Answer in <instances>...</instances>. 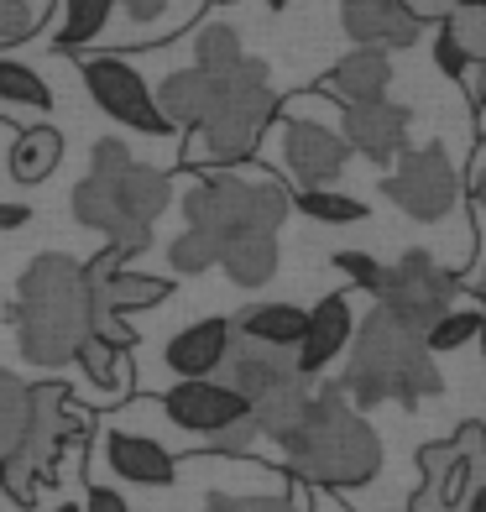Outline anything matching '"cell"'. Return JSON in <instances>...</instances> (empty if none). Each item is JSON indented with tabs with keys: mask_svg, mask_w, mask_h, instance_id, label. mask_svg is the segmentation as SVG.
I'll use <instances>...</instances> for the list:
<instances>
[{
	"mask_svg": "<svg viewBox=\"0 0 486 512\" xmlns=\"http://www.w3.org/2000/svg\"><path fill=\"white\" fill-rule=\"evenodd\" d=\"M455 11H486V0H450Z\"/></svg>",
	"mask_w": 486,
	"mask_h": 512,
	"instance_id": "45",
	"label": "cell"
},
{
	"mask_svg": "<svg viewBox=\"0 0 486 512\" xmlns=\"http://www.w3.org/2000/svg\"><path fill=\"white\" fill-rule=\"evenodd\" d=\"M476 340H481V356H486V314H481V330H476Z\"/></svg>",
	"mask_w": 486,
	"mask_h": 512,
	"instance_id": "47",
	"label": "cell"
},
{
	"mask_svg": "<svg viewBox=\"0 0 486 512\" xmlns=\"http://www.w3.org/2000/svg\"><path fill=\"white\" fill-rule=\"evenodd\" d=\"M408 126H413V110L408 105H392L382 100H361V105H340V142L372 157L377 168L398 162V152L408 147Z\"/></svg>",
	"mask_w": 486,
	"mask_h": 512,
	"instance_id": "14",
	"label": "cell"
},
{
	"mask_svg": "<svg viewBox=\"0 0 486 512\" xmlns=\"http://www.w3.org/2000/svg\"><path fill=\"white\" fill-rule=\"evenodd\" d=\"M105 460H110L115 476H121V481H136V486H173V476H178V460L162 450L157 439L126 434V429L105 434Z\"/></svg>",
	"mask_w": 486,
	"mask_h": 512,
	"instance_id": "20",
	"label": "cell"
},
{
	"mask_svg": "<svg viewBox=\"0 0 486 512\" xmlns=\"http://www.w3.org/2000/svg\"><path fill=\"white\" fill-rule=\"evenodd\" d=\"M382 189L413 220H445L460 199V178H455V162L445 157V147L429 142V147H403L398 168H392Z\"/></svg>",
	"mask_w": 486,
	"mask_h": 512,
	"instance_id": "10",
	"label": "cell"
},
{
	"mask_svg": "<svg viewBox=\"0 0 486 512\" xmlns=\"http://www.w3.org/2000/svg\"><path fill=\"white\" fill-rule=\"evenodd\" d=\"M79 79L89 89V100H95L110 121H121L131 131H142V136H168V121L157 115L152 105V89L142 84V74L126 63V58H115V53H89L79 58Z\"/></svg>",
	"mask_w": 486,
	"mask_h": 512,
	"instance_id": "11",
	"label": "cell"
},
{
	"mask_svg": "<svg viewBox=\"0 0 486 512\" xmlns=\"http://www.w3.org/2000/svg\"><path fill=\"white\" fill-rule=\"evenodd\" d=\"M37 32V11L27 0H0V42H21Z\"/></svg>",
	"mask_w": 486,
	"mask_h": 512,
	"instance_id": "35",
	"label": "cell"
},
{
	"mask_svg": "<svg viewBox=\"0 0 486 512\" xmlns=\"http://www.w3.org/2000/svg\"><path fill=\"white\" fill-rule=\"evenodd\" d=\"M298 209H304L309 220H324V225H356V220L372 215L361 199L340 194V189H309V194H298Z\"/></svg>",
	"mask_w": 486,
	"mask_h": 512,
	"instance_id": "27",
	"label": "cell"
},
{
	"mask_svg": "<svg viewBox=\"0 0 486 512\" xmlns=\"http://www.w3.org/2000/svg\"><path fill=\"white\" fill-rule=\"evenodd\" d=\"M434 63H439V68H445V74H450L455 84H471V58H466V53H460V48H455V42L445 37V32H439V42H434Z\"/></svg>",
	"mask_w": 486,
	"mask_h": 512,
	"instance_id": "37",
	"label": "cell"
},
{
	"mask_svg": "<svg viewBox=\"0 0 486 512\" xmlns=\"http://www.w3.org/2000/svg\"><path fill=\"white\" fill-rule=\"evenodd\" d=\"M398 6L408 11V21H413V27H424V21H445L455 6H450V0H398Z\"/></svg>",
	"mask_w": 486,
	"mask_h": 512,
	"instance_id": "38",
	"label": "cell"
},
{
	"mask_svg": "<svg viewBox=\"0 0 486 512\" xmlns=\"http://www.w3.org/2000/svg\"><path fill=\"white\" fill-rule=\"evenodd\" d=\"M53 512H84V507H68V502H63V507H53Z\"/></svg>",
	"mask_w": 486,
	"mask_h": 512,
	"instance_id": "49",
	"label": "cell"
},
{
	"mask_svg": "<svg viewBox=\"0 0 486 512\" xmlns=\"http://www.w3.org/2000/svg\"><path fill=\"white\" fill-rule=\"evenodd\" d=\"M210 6H236V0H210Z\"/></svg>",
	"mask_w": 486,
	"mask_h": 512,
	"instance_id": "50",
	"label": "cell"
},
{
	"mask_svg": "<svg viewBox=\"0 0 486 512\" xmlns=\"http://www.w3.org/2000/svg\"><path fill=\"white\" fill-rule=\"evenodd\" d=\"M251 445H257V418H241V424H230L210 439V450H220V455H246Z\"/></svg>",
	"mask_w": 486,
	"mask_h": 512,
	"instance_id": "36",
	"label": "cell"
},
{
	"mask_svg": "<svg viewBox=\"0 0 486 512\" xmlns=\"http://www.w3.org/2000/svg\"><path fill=\"white\" fill-rule=\"evenodd\" d=\"M419 471L424 486L413 492L408 512H466L471 492L486 481V429L460 424L455 439L419 445Z\"/></svg>",
	"mask_w": 486,
	"mask_h": 512,
	"instance_id": "8",
	"label": "cell"
},
{
	"mask_svg": "<svg viewBox=\"0 0 486 512\" xmlns=\"http://www.w3.org/2000/svg\"><path fill=\"white\" fill-rule=\"evenodd\" d=\"M262 6H267V11H283V6H288V0H262Z\"/></svg>",
	"mask_w": 486,
	"mask_h": 512,
	"instance_id": "48",
	"label": "cell"
},
{
	"mask_svg": "<svg viewBox=\"0 0 486 512\" xmlns=\"http://www.w3.org/2000/svg\"><path fill=\"white\" fill-rule=\"evenodd\" d=\"M21 429H27V382L0 371V460L21 445Z\"/></svg>",
	"mask_w": 486,
	"mask_h": 512,
	"instance_id": "26",
	"label": "cell"
},
{
	"mask_svg": "<svg viewBox=\"0 0 486 512\" xmlns=\"http://www.w3.org/2000/svg\"><path fill=\"white\" fill-rule=\"evenodd\" d=\"M476 330H481V314L476 309H450L445 319H434L429 330H424V345H429V356L460 351L466 340H476Z\"/></svg>",
	"mask_w": 486,
	"mask_h": 512,
	"instance_id": "29",
	"label": "cell"
},
{
	"mask_svg": "<svg viewBox=\"0 0 486 512\" xmlns=\"http://www.w3.org/2000/svg\"><path fill=\"white\" fill-rule=\"evenodd\" d=\"M168 262H173L178 277H194V272H210L215 267V251H210V241H199L194 230H183V236L168 246Z\"/></svg>",
	"mask_w": 486,
	"mask_h": 512,
	"instance_id": "33",
	"label": "cell"
},
{
	"mask_svg": "<svg viewBox=\"0 0 486 512\" xmlns=\"http://www.w3.org/2000/svg\"><path fill=\"white\" fill-rule=\"evenodd\" d=\"M471 293H476V304H481V309H486V272H481V277H476V288H471Z\"/></svg>",
	"mask_w": 486,
	"mask_h": 512,
	"instance_id": "46",
	"label": "cell"
},
{
	"mask_svg": "<svg viewBox=\"0 0 486 512\" xmlns=\"http://www.w3.org/2000/svg\"><path fill=\"white\" fill-rule=\"evenodd\" d=\"M16 340L32 366H63L89 340V304H84V277L79 262L63 251H42L16 283Z\"/></svg>",
	"mask_w": 486,
	"mask_h": 512,
	"instance_id": "4",
	"label": "cell"
},
{
	"mask_svg": "<svg viewBox=\"0 0 486 512\" xmlns=\"http://www.w3.org/2000/svg\"><path fill=\"white\" fill-rule=\"evenodd\" d=\"M340 21H345V32L372 53H392V48H413V42H419V27L408 21V11L398 0H345Z\"/></svg>",
	"mask_w": 486,
	"mask_h": 512,
	"instance_id": "17",
	"label": "cell"
},
{
	"mask_svg": "<svg viewBox=\"0 0 486 512\" xmlns=\"http://www.w3.org/2000/svg\"><path fill=\"white\" fill-rule=\"evenodd\" d=\"M74 361L89 371V382H95V387H105V392L121 387V351H110V345H100V340H84L74 351Z\"/></svg>",
	"mask_w": 486,
	"mask_h": 512,
	"instance_id": "31",
	"label": "cell"
},
{
	"mask_svg": "<svg viewBox=\"0 0 486 512\" xmlns=\"http://www.w3.org/2000/svg\"><path fill=\"white\" fill-rule=\"evenodd\" d=\"M27 220H32L27 204H0V230H21Z\"/></svg>",
	"mask_w": 486,
	"mask_h": 512,
	"instance_id": "41",
	"label": "cell"
},
{
	"mask_svg": "<svg viewBox=\"0 0 486 512\" xmlns=\"http://www.w3.org/2000/svg\"><path fill=\"white\" fill-rule=\"evenodd\" d=\"M476 115H486V63H476Z\"/></svg>",
	"mask_w": 486,
	"mask_h": 512,
	"instance_id": "42",
	"label": "cell"
},
{
	"mask_svg": "<svg viewBox=\"0 0 486 512\" xmlns=\"http://www.w3.org/2000/svg\"><path fill=\"white\" fill-rule=\"evenodd\" d=\"M162 408H168V418L178 429L210 434V439L230 424H241V418H251L246 398H236L225 382H178L168 398H162Z\"/></svg>",
	"mask_w": 486,
	"mask_h": 512,
	"instance_id": "15",
	"label": "cell"
},
{
	"mask_svg": "<svg viewBox=\"0 0 486 512\" xmlns=\"http://www.w3.org/2000/svg\"><path fill=\"white\" fill-rule=\"evenodd\" d=\"M272 115H277L272 68L262 58H241L230 74L215 79L210 110H204V121L194 126L199 131V152L215 162V173L225 168V162H246L251 152H257L262 126H272ZM199 152H189L183 162H194Z\"/></svg>",
	"mask_w": 486,
	"mask_h": 512,
	"instance_id": "6",
	"label": "cell"
},
{
	"mask_svg": "<svg viewBox=\"0 0 486 512\" xmlns=\"http://www.w3.org/2000/svg\"><path fill=\"white\" fill-rule=\"evenodd\" d=\"M225 351H230V319H199V324H189V330H178L168 340L162 361H168L183 382H210L225 361Z\"/></svg>",
	"mask_w": 486,
	"mask_h": 512,
	"instance_id": "18",
	"label": "cell"
},
{
	"mask_svg": "<svg viewBox=\"0 0 486 512\" xmlns=\"http://www.w3.org/2000/svg\"><path fill=\"white\" fill-rule=\"evenodd\" d=\"M277 152H283V168L298 183V194L330 189V183L345 173V162H351V147L340 142V131L298 121V115H283V121H277Z\"/></svg>",
	"mask_w": 486,
	"mask_h": 512,
	"instance_id": "12",
	"label": "cell"
},
{
	"mask_svg": "<svg viewBox=\"0 0 486 512\" xmlns=\"http://www.w3.org/2000/svg\"><path fill=\"white\" fill-rule=\"evenodd\" d=\"M183 220L199 241H210L215 262L241 241H277L288 220V194L262 178H230V173H199L183 194Z\"/></svg>",
	"mask_w": 486,
	"mask_h": 512,
	"instance_id": "5",
	"label": "cell"
},
{
	"mask_svg": "<svg viewBox=\"0 0 486 512\" xmlns=\"http://www.w3.org/2000/svg\"><path fill=\"white\" fill-rule=\"evenodd\" d=\"M11 178L16 183H42V178H53V168L63 162V136L53 126H27V131H16V147H11Z\"/></svg>",
	"mask_w": 486,
	"mask_h": 512,
	"instance_id": "23",
	"label": "cell"
},
{
	"mask_svg": "<svg viewBox=\"0 0 486 512\" xmlns=\"http://www.w3.org/2000/svg\"><path fill=\"white\" fill-rule=\"evenodd\" d=\"M439 32H445L471 63H486V11H450L439 21Z\"/></svg>",
	"mask_w": 486,
	"mask_h": 512,
	"instance_id": "30",
	"label": "cell"
},
{
	"mask_svg": "<svg viewBox=\"0 0 486 512\" xmlns=\"http://www.w3.org/2000/svg\"><path fill=\"white\" fill-rule=\"evenodd\" d=\"M220 382L236 392V398H246V408H257L262 398H272V392H283V387L298 382V366H293V351H272V345L246 340V335L230 330V351L220 361Z\"/></svg>",
	"mask_w": 486,
	"mask_h": 512,
	"instance_id": "13",
	"label": "cell"
},
{
	"mask_svg": "<svg viewBox=\"0 0 486 512\" xmlns=\"http://www.w3.org/2000/svg\"><path fill=\"white\" fill-rule=\"evenodd\" d=\"M74 429H79V413L68 408L63 382L27 387V429H21V445L0 460V492L16 507H32L42 486L58 481V455L74 439Z\"/></svg>",
	"mask_w": 486,
	"mask_h": 512,
	"instance_id": "7",
	"label": "cell"
},
{
	"mask_svg": "<svg viewBox=\"0 0 486 512\" xmlns=\"http://www.w3.org/2000/svg\"><path fill=\"white\" fill-rule=\"evenodd\" d=\"M283 455H288V471L298 481L330 486V492L366 486L382 471V439L351 403H345L340 382L314 387L304 418H298L283 439Z\"/></svg>",
	"mask_w": 486,
	"mask_h": 512,
	"instance_id": "2",
	"label": "cell"
},
{
	"mask_svg": "<svg viewBox=\"0 0 486 512\" xmlns=\"http://www.w3.org/2000/svg\"><path fill=\"white\" fill-rule=\"evenodd\" d=\"M392 84V63L387 53H372V48H356L345 53L330 74L314 84V95H330L335 105H361V100H382Z\"/></svg>",
	"mask_w": 486,
	"mask_h": 512,
	"instance_id": "19",
	"label": "cell"
},
{
	"mask_svg": "<svg viewBox=\"0 0 486 512\" xmlns=\"http://www.w3.org/2000/svg\"><path fill=\"white\" fill-rule=\"evenodd\" d=\"M0 105H21V110H48L53 105V89L48 79L27 63H11L0 58Z\"/></svg>",
	"mask_w": 486,
	"mask_h": 512,
	"instance_id": "24",
	"label": "cell"
},
{
	"mask_svg": "<svg viewBox=\"0 0 486 512\" xmlns=\"http://www.w3.org/2000/svg\"><path fill=\"white\" fill-rule=\"evenodd\" d=\"M199 512H309V497H210Z\"/></svg>",
	"mask_w": 486,
	"mask_h": 512,
	"instance_id": "32",
	"label": "cell"
},
{
	"mask_svg": "<svg viewBox=\"0 0 486 512\" xmlns=\"http://www.w3.org/2000/svg\"><path fill=\"white\" fill-rule=\"evenodd\" d=\"M246 53H241V37L230 32V27H204L199 32V48H194V68H204V74H230Z\"/></svg>",
	"mask_w": 486,
	"mask_h": 512,
	"instance_id": "28",
	"label": "cell"
},
{
	"mask_svg": "<svg viewBox=\"0 0 486 512\" xmlns=\"http://www.w3.org/2000/svg\"><path fill=\"white\" fill-rule=\"evenodd\" d=\"M304 324L309 314L293 309V304H251L230 319V330L246 335V340H262L272 351H298V340H304Z\"/></svg>",
	"mask_w": 486,
	"mask_h": 512,
	"instance_id": "22",
	"label": "cell"
},
{
	"mask_svg": "<svg viewBox=\"0 0 486 512\" xmlns=\"http://www.w3.org/2000/svg\"><path fill=\"white\" fill-rule=\"evenodd\" d=\"M215 79L220 74H204V68H178V74H168L157 84V115L168 121V131L178 126H199L204 121V110H210V95H215Z\"/></svg>",
	"mask_w": 486,
	"mask_h": 512,
	"instance_id": "21",
	"label": "cell"
},
{
	"mask_svg": "<svg viewBox=\"0 0 486 512\" xmlns=\"http://www.w3.org/2000/svg\"><path fill=\"white\" fill-rule=\"evenodd\" d=\"M110 6L115 0H63V27H58V48H84V42H95L110 21Z\"/></svg>",
	"mask_w": 486,
	"mask_h": 512,
	"instance_id": "25",
	"label": "cell"
},
{
	"mask_svg": "<svg viewBox=\"0 0 486 512\" xmlns=\"http://www.w3.org/2000/svg\"><path fill=\"white\" fill-rule=\"evenodd\" d=\"M340 392L351 398V408H377V403H403L419 408L424 398H439L445 392V377L429 356V345L419 330H408L392 314L372 309L366 324L351 340V361H345Z\"/></svg>",
	"mask_w": 486,
	"mask_h": 512,
	"instance_id": "3",
	"label": "cell"
},
{
	"mask_svg": "<svg viewBox=\"0 0 486 512\" xmlns=\"http://www.w3.org/2000/svg\"><path fill=\"white\" fill-rule=\"evenodd\" d=\"M330 267L345 272V277H351L356 288H366V293H372V288H377V277H382V262H377V256H366V251H335V256H330Z\"/></svg>",
	"mask_w": 486,
	"mask_h": 512,
	"instance_id": "34",
	"label": "cell"
},
{
	"mask_svg": "<svg viewBox=\"0 0 486 512\" xmlns=\"http://www.w3.org/2000/svg\"><path fill=\"white\" fill-rule=\"evenodd\" d=\"M466 512H486V481L471 492V502H466Z\"/></svg>",
	"mask_w": 486,
	"mask_h": 512,
	"instance_id": "44",
	"label": "cell"
},
{
	"mask_svg": "<svg viewBox=\"0 0 486 512\" xmlns=\"http://www.w3.org/2000/svg\"><path fill=\"white\" fill-rule=\"evenodd\" d=\"M377 309L392 314L398 324H408V330H429L434 319H445L455 309V293H460V277L434 267L429 251H408L398 267H382L377 277Z\"/></svg>",
	"mask_w": 486,
	"mask_h": 512,
	"instance_id": "9",
	"label": "cell"
},
{
	"mask_svg": "<svg viewBox=\"0 0 486 512\" xmlns=\"http://www.w3.org/2000/svg\"><path fill=\"white\" fill-rule=\"evenodd\" d=\"M173 204L168 178L142 168L126 142L100 136L89 147V173L74 189V220L84 230H105V246H115L131 262L152 246V220Z\"/></svg>",
	"mask_w": 486,
	"mask_h": 512,
	"instance_id": "1",
	"label": "cell"
},
{
	"mask_svg": "<svg viewBox=\"0 0 486 512\" xmlns=\"http://www.w3.org/2000/svg\"><path fill=\"white\" fill-rule=\"evenodd\" d=\"M471 199H476V204H481V209H486V168H481V173H476V178H471Z\"/></svg>",
	"mask_w": 486,
	"mask_h": 512,
	"instance_id": "43",
	"label": "cell"
},
{
	"mask_svg": "<svg viewBox=\"0 0 486 512\" xmlns=\"http://www.w3.org/2000/svg\"><path fill=\"white\" fill-rule=\"evenodd\" d=\"M356 330V319H351V298L345 293H330V298H319V309H309V324H304V340H298V351H293V366H298V377H319L324 366H330L340 351H345V340H351Z\"/></svg>",
	"mask_w": 486,
	"mask_h": 512,
	"instance_id": "16",
	"label": "cell"
},
{
	"mask_svg": "<svg viewBox=\"0 0 486 512\" xmlns=\"http://www.w3.org/2000/svg\"><path fill=\"white\" fill-rule=\"evenodd\" d=\"M84 512H131V507H126V497H121V492H110V486H89Z\"/></svg>",
	"mask_w": 486,
	"mask_h": 512,
	"instance_id": "39",
	"label": "cell"
},
{
	"mask_svg": "<svg viewBox=\"0 0 486 512\" xmlns=\"http://www.w3.org/2000/svg\"><path fill=\"white\" fill-rule=\"evenodd\" d=\"M121 11L142 27V21H157L162 11H168V0H121Z\"/></svg>",
	"mask_w": 486,
	"mask_h": 512,
	"instance_id": "40",
	"label": "cell"
}]
</instances>
